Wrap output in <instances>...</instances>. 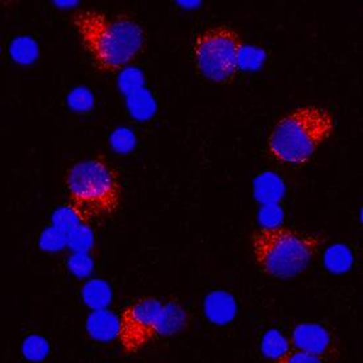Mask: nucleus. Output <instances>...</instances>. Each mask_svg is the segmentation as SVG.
Listing matches in <instances>:
<instances>
[{"instance_id":"39448f33","label":"nucleus","mask_w":363,"mask_h":363,"mask_svg":"<svg viewBox=\"0 0 363 363\" xmlns=\"http://www.w3.org/2000/svg\"><path fill=\"white\" fill-rule=\"evenodd\" d=\"M245 41L237 29L220 24L196 35L191 58L201 76L214 84H229L240 67Z\"/></svg>"},{"instance_id":"f03ea898","label":"nucleus","mask_w":363,"mask_h":363,"mask_svg":"<svg viewBox=\"0 0 363 363\" xmlns=\"http://www.w3.org/2000/svg\"><path fill=\"white\" fill-rule=\"evenodd\" d=\"M65 188L67 209L86 226L110 220L122 203L119 176L99 157L74 164L67 171Z\"/></svg>"},{"instance_id":"7ed1b4c3","label":"nucleus","mask_w":363,"mask_h":363,"mask_svg":"<svg viewBox=\"0 0 363 363\" xmlns=\"http://www.w3.org/2000/svg\"><path fill=\"white\" fill-rule=\"evenodd\" d=\"M335 128L330 111L321 106H301L274 125L267 138L268 155L287 165L306 164Z\"/></svg>"},{"instance_id":"0eeeda50","label":"nucleus","mask_w":363,"mask_h":363,"mask_svg":"<svg viewBox=\"0 0 363 363\" xmlns=\"http://www.w3.org/2000/svg\"><path fill=\"white\" fill-rule=\"evenodd\" d=\"M291 344L294 347L321 357L324 361L333 352V337L324 326L301 324L292 333Z\"/></svg>"},{"instance_id":"6e6552de","label":"nucleus","mask_w":363,"mask_h":363,"mask_svg":"<svg viewBox=\"0 0 363 363\" xmlns=\"http://www.w3.org/2000/svg\"><path fill=\"white\" fill-rule=\"evenodd\" d=\"M289 349V345L287 344L286 338L280 335L277 330H269L264 335L263 342H262V350L263 354L268 358L277 359Z\"/></svg>"},{"instance_id":"f257e3e1","label":"nucleus","mask_w":363,"mask_h":363,"mask_svg":"<svg viewBox=\"0 0 363 363\" xmlns=\"http://www.w3.org/2000/svg\"><path fill=\"white\" fill-rule=\"evenodd\" d=\"M72 24L87 56L101 72H121L143 52L144 29L125 13L81 9L73 12Z\"/></svg>"},{"instance_id":"1a4fd4ad","label":"nucleus","mask_w":363,"mask_h":363,"mask_svg":"<svg viewBox=\"0 0 363 363\" xmlns=\"http://www.w3.org/2000/svg\"><path fill=\"white\" fill-rule=\"evenodd\" d=\"M280 363H309V362H324V359L315 354L308 353L300 349H288L286 353L277 359Z\"/></svg>"},{"instance_id":"20e7f679","label":"nucleus","mask_w":363,"mask_h":363,"mask_svg":"<svg viewBox=\"0 0 363 363\" xmlns=\"http://www.w3.org/2000/svg\"><path fill=\"white\" fill-rule=\"evenodd\" d=\"M323 245L320 237L287 226H263L250 237L255 264L267 277L292 279L303 274Z\"/></svg>"},{"instance_id":"423d86ee","label":"nucleus","mask_w":363,"mask_h":363,"mask_svg":"<svg viewBox=\"0 0 363 363\" xmlns=\"http://www.w3.org/2000/svg\"><path fill=\"white\" fill-rule=\"evenodd\" d=\"M167 308L155 297H142L119 315L116 338L127 355L136 354L164 333Z\"/></svg>"}]
</instances>
